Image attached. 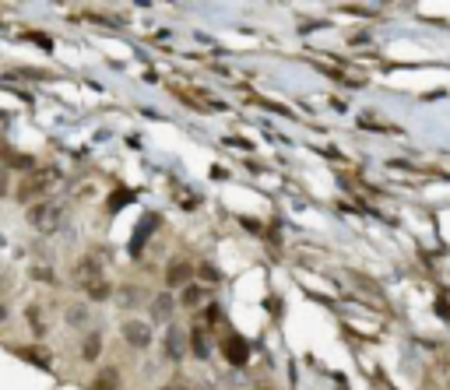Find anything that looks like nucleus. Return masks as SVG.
Masks as SVG:
<instances>
[{
  "label": "nucleus",
  "mask_w": 450,
  "mask_h": 390,
  "mask_svg": "<svg viewBox=\"0 0 450 390\" xmlns=\"http://www.w3.org/2000/svg\"><path fill=\"white\" fill-rule=\"evenodd\" d=\"M190 275H193V271H190V264L173 260V264H169V271H166V282H169L173 289H180V285H186V282H190Z\"/></svg>",
  "instance_id": "6"
},
{
  "label": "nucleus",
  "mask_w": 450,
  "mask_h": 390,
  "mask_svg": "<svg viewBox=\"0 0 450 390\" xmlns=\"http://www.w3.org/2000/svg\"><path fill=\"white\" fill-rule=\"evenodd\" d=\"M183 302H186V306H197V302H201V292H197V289H190V292H186V299H183Z\"/></svg>",
  "instance_id": "15"
},
{
  "label": "nucleus",
  "mask_w": 450,
  "mask_h": 390,
  "mask_svg": "<svg viewBox=\"0 0 450 390\" xmlns=\"http://www.w3.org/2000/svg\"><path fill=\"white\" fill-rule=\"evenodd\" d=\"M28 225L39 232H57L64 225V204L60 200H43L28 211Z\"/></svg>",
  "instance_id": "1"
},
{
  "label": "nucleus",
  "mask_w": 450,
  "mask_h": 390,
  "mask_svg": "<svg viewBox=\"0 0 450 390\" xmlns=\"http://www.w3.org/2000/svg\"><path fill=\"white\" fill-rule=\"evenodd\" d=\"M123 338H127L134 348H148V341H152V331H148L141 320H127V323H123Z\"/></svg>",
  "instance_id": "3"
},
{
  "label": "nucleus",
  "mask_w": 450,
  "mask_h": 390,
  "mask_svg": "<svg viewBox=\"0 0 450 390\" xmlns=\"http://www.w3.org/2000/svg\"><path fill=\"white\" fill-rule=\"evenodd\" d=\"M99 257H85L78 268H74V285H81V289H91V285H99L102 278H99Z\"/></svg>",
  "instance_id": "2"
},
{
  "label": "nucleus",
  "mask_w": 450,
  "mask_h": 390,
  "mask_svg": "<svg viewBox=\"0 0 450 390\" xmlns=\"http://www.w3.org/2000/svg\"><path fill=\"white\" fill-rule=\"evenodd\" d=\"M89 295H91V299H102V295H109V285H106V282H99V285H91V289H89Z\"/></svg>",
  "instance_id": "14"
},
{
  "label": "nucleus",
  "mask_w": 450,
  "mask_h": 390,
  "mask_svg": "<svg viewBox=\"0 0 450 390\" xmlns=\"http://www.w3.org/2000/svg\"><path fill=\"white\" fill-rule=\"evenodd\" d=\"M67 320L71 323H89V309L85 306H74V309H67Z\"/></svg>",
  "instance_id": "12"
},
{
  "label": "nucleus",
  "mask_w": 450,
  "mask_h": 390,
  "mask_svg": "<svg viewBox=\"0 0 450 390\" xmlns=\"http://www.w3.org/2000/svg\"><path fill=\"white\" fill-rule=\"evenodd\" d=\"M50 180H57V176H53V173H46V176L28 180V183H25V190H21V197H25V200H28V197H35L39 190H46V183H50Z\"/></svg>",
  "instance_id": "9"
},
{
  "label": "nucleus",
  "mask_w": 450,
  "mask_h": 390,
  "mask_svg": "<svg viewBox=\"0 0 450 390\" xmlns=\"http://www.w3.org/2000/svg\"><path fill=\"white\" fill-rule=\"evenodd\" d=\"M162 390H190V387H186V384H180V380H176V384H166V387H162Z\"/></svg>",
  "instance_id": "17"
},
{
  "label": "nucleus",
  "mask_w": 450,
  "mask_h": 390,
  "mask_svg": "<svg viewBox=\"0 0 450 390\" xmlns=\"http://www.w3.org/2000/svg\"><path fill=\"white\" fill-rule=\"evenodd\" d=\"M173 309H176V299H173V295L169 292L155 295V302H152V316H155V320H169Z\"/></svg>",
  "instance_id": "5"
},
{
  "label": "nucleus",
  "mask_w": 450,
  "mask_h": 390,
  "mask_svg": "<svg viewBox=\"0 0 450 390\" xmlns=\"http://www.w3.org/2000/svg\"><path fill=\"white\" fill-rule=\"evenodd\" d=\"M222 352H225V359H229L232 366H243V362H247V341L236 338V334H229V338L222 341Z\"/></svg>",
  "instance_id": "4"
},
{
  "label": "nucleus",
  "mask_w": 450,
  "mask_h": 390,
  "mask_svg": "<svg viewBox=\"0 0 450 390\" xmlns=\"http://www.w3.org/2000/svg\"><path fill=\"white\" fill-rule=\"evenodd\" d=\"M95 390H116V369H102L95 377Z\"/></svg>",
  "instance_id": "10"
},
{
  "label": "nucleus",
  "mask_w": 450,
  "mask_h": 390,
  "mask_svg": "<svg viewBox=\"0 0 450 390\" xmlns=\"http://www.w3.org/2000/svg\"><path fill=\"white\" fill-rule=\"evenodd\" d=\"M190 348L197 359H208V338H204V327H193L190 331Z\"/></svg>",
  "instance_id": "8"
},
{
  "label": "nucleus",
  "mask_w": 450,
  "mask_h": 390,
  "mask_svg": "<svg viewBox=\"0 0 450 390\" xmlns=\"http://www.w3.org/2000/svg\"><path fill=\"white\" fill-rule=\"evenodd\" d=\"M7 194V173H4V169H0V197Z\"/></svg>",
  "instance_id": "16"
},
{
  "label": "nucleus",
  "mask_w": 450,
  "mask_h": 390,
  "mask_svg": "<svg viewBox=\"0 0 450 390\" xmlns=\"http://www.w3.org/2000/svg\"><path fill=\"white\" fill-rule=\"evenodd\" d=\"M166 359H173V362L183 359V331L180 327H169V334H166Z\"/></svg>",
  "instance_id": "7"
},
{
  "label": "nucleus",
  "mask_w": 450,
  "mask_h": 390,
  "mask_svg": "<svg viewBox=\"0 0 450 390\" xmlns=\"http://www.w3.org/2000/svg\"><path fill=\"white\" fill-rule=\"evenodd\" d=\"M99 348H102V341H99V334H89L85 338V359H99Z\"/></svg>",
  "instance_id": "11"
},
{
  "label": "nucleus",
  "mask_w": 450,
  "mask_h": 390,
  "mask_svg": "<svg viewBox=\"0 0 450 390\" xmlns=\"http://www.w3.org/2000/svg\"><path fill=\"white\" fill-rule=\"evenodd\" d=\"M201 278H204V282H211V285H215V282H218V271H215V268H211V264H204V268H201Z\"/></svg>",
  "instance_id": "13"
}]
</instances>
